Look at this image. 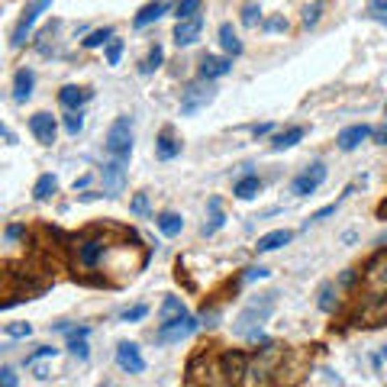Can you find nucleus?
<instances>
[{"instance_id": "obj_31", "label": "nucleus", "mask_w": 387, "mask_h": 387, "mask_svg": "<svg viewBox=\"0 0 387 387\" xmlns=\"http://www.w3.org/2000/svg\"><path fill=\"white\" fill-rule=\"evenodd\" d=\"M161 59H165V52H161V45H152V52L145 55V61H143V75H152L155 68L161 65Z\"/></svg>"}, {"instance_id": "obj_53", "label": "nucleus", "mask_w": 387, "mask_h": 387, "mask_svg": "<svg viewBox=\"0 0 387 387\" xmlns=\"http://www.w3.org/2000/svg\"><path fill=\"white\" fill-rule=\"evenodd\" d=\"M378 213H381V217H384V219H387V200H384V203H381V210H378Z\"/></svg>"}, {"instance_id": "obj_26", "label": "nucleus", "mask_w": 387, "mask_h": 387, "mask_svg": "<svg viewBox=\"0 0 387 387\" xmlns=\"http://www.w3.org/2000/svg\"><path fill=\"white\" fill-rule=\"evenodd\" d=\"M219 45H223L229 55H242V43H239V36H236V29H233V23L219 26Z\"/></svg>"}, {"instance_id": "obj_55", "label": "nucleus", "mask_w": 387, "mask_h": 387, "mask_svg": "<svg viewBox=\"0 0 387 387\" xmlns=\"http://www.w3.org/2000/svg\"><path fill=\"white\" fill-rule=\"evenodd\" d=\"M381 358H384V362H387V349H384V352H381Z\"/></svg>"}, {"instance_id": "obj_19", "label": "nucleus", "mask_w": 387, "mask_h": 387, "mask_svg": "<svg viewBox=\"0 0 387 387\" xmlns=\"http://www.w3.org/2000/svg\"><path fill=\"white\" fill-rule=\"evenodd\" d=\"M165 13H168V3H165V0H155V3H145V7L139 10V13H136L133 26H136V29H145V26H149V23H155V20H161Z\"/></svg>"}, {"instance_id": "obj_48", "label": "nucleus", "mask_w": 387, "mask_h": 387, "mask_svg": "<svg viewBox=\"0 0 387 387\" xmlns=\"http://www.w3.org/2000/svg\"><path fill=\"white\" fill-rule=\"evenodd\" d=\"M23 233H26L23 226H10V229H7V239H10V242H17V239L23 236Z\"/></svg>"}, {"instance_id": "obj_8", "label": "nucleus", "mask_w": 387, "mask_h": 387, "mask_svg": "<svg viewBox=\"0 0 387 387\" xmlns=\"http://www.w3.org/2000/svg\"><path fill=\"white\" fill-rule=\"evenodd\" d=\"M326 181V165L323 161H313L307 171H300V175L291 181V194L294 197H310V194L320 191V184Z\"/></svg>"}, {"instance_id": "obj_39", "label": "nucleus", "mask_w": 387, "mask_h": 387, "mask_svg": "<svg viewBox=\"0 0 387 387\" xmlns=\"http://www.w3.org/2000/svg\"><path fill=\"white\" fill-rule=\"evenodd\" d=\"M49 355H59V349L55 345H39L29 358H26V365H33V362H39V358H49Z\"/></svg>"}, {"instance_id": "obj_46", "label": "nucleus", "mask_w": 387, "mask_h": 387, "mask_svg": "<svg viewBox=\"0 0 387 387\" xmlns=\"http://www.w3.org/2000/svg\"><path fill=\"white\" fill-rule=\"evenodd\" d=\"M371 136H374V143H378V145H387V123H384V126H378Z\"/></svg>"}, {"instance_id": "obj_36", "label": "nucleus", "mask_w": 387, "mask_h": 387, "mask_svg": "<svg viewBox=\"0 0 387 387\" xmlns=\"http://www.w3.org/2000/svg\"><path fill=\"white\" fill-rule=\"evenodd\" d=\"M129 210H133L136 217H149V194H136L133 203H129Z\"/></svg>"}, {"instance_id": "obj_20", "label": "nucleus", "mask_w": 387, "mask_h": 387, "mask_svg": "<svg viewBox=\"0 0 387 387\" xmlns=\"http://www.w3.org/2000/svg\"><path fill=\"white\" fill-rule=\"evenodd\" d=\"M59 101L65 110H81L87 101H91V91H85V87H75V85H68L59 91Z\"/></svg>"}, {"instance_id": "obj_6", "label": "nucleus", "mask_w": 387, "mask_h": 387, "mask_svg": "<svg viewBox=\"0 0 387 387\" xmlns=\"http://www.w3.org/2000/svg\"><path fill=\"white\" fill-rule=\"evenodd\" d=\"M362 281L374 294H387V249H381V252H374L368 258V265L362 271Z\"/></svg>"}, {"instance_id": "obj_27", "label": "nucleus", "mask_w": 387, "mask_h": 387, "mask_svg": "<svg viewBox=\"0 0 387 387\" xmlns=\"http://www.w3.org/2000/svg\"><path fill=\"white\" fill-rule=\"evenodd\" d=\"M159 316H161V323H171V320H181V316H187V310H184V303H181V297H165V303H161Z\"/></svg>"}, {"instance_id": "obj_17", "label": "nucleus", "mask_w": 387, "mask_h": 387, "mask_svg": "<svg viewBox=\"0 0 387 387\" xmlns=\"http://www.w3.org/2000/svg\"><path fill=\"white\" fill-rule=\"evenodd\" d=\"M33 87H36V75L33 68H20L17 78H13V101H29L33 97Z\"/></svg>"}, {"instance_id": "obj_30", "label": "nucleus", "mask_w": 387, "mask_h": 387, "mask_svg": "<svg viewBox=\"0 0 387 387\" xmlns=\"http://www.w3.org/2000/svg\"><path fill=\"white\" fill-rule=\"evenodd\" d=\"M65 129H68V136H78V133H81V129H85V113H81V110H68Z\"/></svg>"}, {"instance_id": "obj_12", "label": "nucleus", "mask_w": 387, "mask_h": 387, "mask_svg": "<svg viewBox=\"0 0 387 387\" xmlns=\"http://www.w3.org/2000/svg\"><path fill=\"white\" fill-rule=\"evenodd\" d=\"M203 33V17L197 13V17H187V20H177L175 26V43L177 45H194L197 39H200Z\"/></svg>"}, {"instance_id": "obj_2", "label": "nucleus", "mask_w": 387, "mask_h": 387, "mask_svg": "<svg viewBox=\"0 0 387 387\" xmlns=\"http://www.w3.org/2000/svg\"><path fill=\"white\" fill-rule=\"evenodd\" d=\"M352 323H355V326H365V329L384 326V323H387V294H374V291H368L365 300L358 303Z\"/></svg>"}, {"instance_id": "obj_16", "label": "nucleus", "mask_w": 387, "mask_h": 387, "mask_svg": "<svg viewBox=\"0 0 387 387\" xmlns=\"http://www.w3.org/2000/svg\"><path fill=\"white\" fill-rule=\"evenodd\" d=\"M374 133V129L371 126H365V123H358V126H349V129H342V133H339V149L342 152H352V149H358V145L365 143V139H368V136Z\"/></svg>"}, {"instance_id": "obj_34", "label": "nucleus", "mask_w": 387, "mask_h": 387, "mask_svg": "<svg viewBox=\"0 0 387 387\" xmlns=\"http://www.w3.org/2000/svg\"><path fill=\"white\" fill-rule=\"evenodd\" d=\"M68 349H71V355H75V358H81V362H87V355H91V349H87V342L81 336H71Z\"/></svg>"}, {"instance_id": "obj_45", "label": "nucleus", "mask_w": 387, "mask_h": 387, "mask_svg": "<svg viewBox=\"0 0 387 387\" xmlns=\"http://www.w3.org/2000/svg\"><path fill=\"white\" fill-rule=\"evenodd\" d=\"M33 374H36V381H43V384L52 378V374H49V368H45V365H36V362H33Z\"/></svg>"}, {"instance_id": "obj_13", "label": "nucleus", "mask_w": 387, "mask_h": 387, "mask_svg": "<svg viewBox=\"0 0 387 387\" xmlns=\"http://www.w3.org/2000/svg\"><path fill=\"white\" fill-rule=\"evenodd\" d=\"M29 133L43 145H52L55 143V117H52V113H33V117H29Z\"/></svg>"}, {"instance_id": "obj_11", "label": "nucleus", "mask_w": 387, "mask_h": 387, "mask_svg": "<svg viewBox=\"0 0 387 387\" xmlns=\"http://www.w3.org/2000/svg\"><path fill=\"white\" fill-rule=\"evenodd\" d=\"M117 365H119V371H126V374H143L145 358H143V352H139V345L136 342H119L117 345Z\"/></svg>"}, {"instance_id": "obj_35", "label": "nucleus", "mask_w": 387, "mask_h": 387, "mask_svg": "<svg viewBox=\"0 0 387 387\" xmlns=\"http://www.w3.org/2000/svg\"><path fill=\"white\" fill-rule=\"evenodd\" d=\"M123 59V39H110L107 43V65H119Z\"/></svg>"}, {"instance_id": "obj_5", "label": "nucleus", "mask_w": 387, "mask_h": 387, "mask_svg": "<svg viewBox=\"0 0 387 387\" xmlns=\"http://www.w3.org/2000/svg\"><path fill=\"white\" fill-rule=\"evenodd\" d=\"M107 239L97 233V236H87L75 245V261L81 268H101L103 261H107Z\"/></svg>"}, {"instance_id": "obj_37", "label": "nucleus", "mask_w": 387, "mask_h": 387, "mask_svg": "<svg viewBox=\"0 0 387 387\" xmlns=\"http://www.w3.org/2000/svg\"><path fill=\"white\" fill-rule=\"evenodd\" d=\"M258 20H261V7H258V3H245V7H242V23L245 26H255Z\"/></svg>"}, {"instance_id": "obj_1", "label": "nucleus", "mask_w": 387, "mask_h": 387, "mask_svg": "<svg viewBox=\"0 0 387 387\" xmlns=\"http://www.w3.org/2000/svg\"><path fill=\"white\" fill-rule=\"evenodd\" d=\"M271 310H275V294H265L261 300H252L236 316V323H233V333H236V336L252 339V342H258V339H261V323L271 316Z\"/></svg>"}, {"instance_id": "obj_29", "label": "nucleus", "mask_w": 387, "mask_h": 387, "mask_svg": "<svg viewBox=\"0 0 387 387\" xmlns=\"http://www.w3.org/2000/svg\"><path fill=\"white\" fill-rule=\"evenodd\" d=\"M110 39H113V29H110V26H103V29H94V33L85 39V49H101V45H107Z\"/></svg>"}, {"instance_id": "obj_38", "label": "nucleus", "mask_w": 387, "mask_h": 387, "mask_svg": "<svg viewBox=\"0 0 387 387\" xmlns=\"http://www.w3.org/2000/svg\"><path fill=\"white\" fill-rule=\"evenodd\" d=\"M320 13H323V3L307 7V10H303V26H307V29H310V26H316V23H320Z\"/></svg>"}, {"instance_id": "obj_25", "label": "nucleus", "mask_w": 387, "mask_h": 387, "mask_svg": "<svg viewBox=\"0 0 387 387\" xmlns=\"http://www.w3.org/2000/svg\"><path fill=\"white\" fill-rule=\"evenodd\" d=\"M159 229L165 233V236H181V229H184V219H181V213H171V210H165V213H159Z\"/></svg>"}, {"instance_id": "obj_40", "label": "nucleus", "mask_w": 387, "mask_h": 387, "mask_svg": "<svg viewBox=\"0 0 387 387\" xmlns=\"http://www.w3.org/2000/svg\"><path fill=\"white\" fill-rule=\"evenodd\" d=\"M333 307H336V303H333V284H323L320 287V310H333Z\"/></svg>"}, {"instance_id": "obj_51", "label": "nucleus", "mask_w": 387, "mask_h": 387, "mask_svg": "<svg viewBox=\"0 0 387 387\" xmlns=\"http://www.w3.org/2000/svg\"><path fill=\"white\" fill-rule=\"evenodd\" d=\"M352 281H355V275H352V271H345L342 278H339V284H342V287H349V284H352Z\"/></svg>"}, {"instance_id": "obj_54", "label": "nucleus", "mask_w": 387, "mask_h": 387, "mask_svg": "<svg viewBox=\"0 0 387 387\" xmlns=\"http://www.w3.org/2000/svg\"><path fill=\"white\" fill-rule=\"evenodd\" d=\"M374 20H381V23L387 26V13H378V17H374Z\"/></svg>"}, {"instance_id": "obj_52", "label": "nucleus", "mask_w": 387, "mask_h": 387, "mask_svg": "<svg viewBox=\"0 0 387 387\" xmlns=\"http://www.w3.org/2000/svg\"><path fill=\"white\" fill-rule=\"evenodd\" d=\"M3 139H7V143H10V145L17 143V136H13V129H10V126H3Z\"/></svg>"}, {"instance_id": "obj_14", "label": "nucleus", "mask_w": 387, "mask_h": 387, "mask_svg": "<svg viewBox=\"0 0 387 387\" xmlns=\"http://www.w3.org/2000/svg\"><path fill=\"white\" fill-rule=\"evenodd\" d=\"M219 374H226V381H242V374H249V358L242 352H226L223 365H219Z\"/></svg>"}, {"instance_id": "obj_4", "label": "nucleus", "mask_w": 387, "mask_h": 387, "mask_svg": "<svg viewBox=\"0 0 387 387\" xmlns=\"http://www.w3.org/2000/svg\"><path fill=\"white\" fill-rule=\"evenodd\" d=\"M107 152L113 159L129 161V155H133V119L129 117H119L117 123L107 129Z\"/></svg>"}, {"instance_id": "obj_47", "label": "nucleus", "mask_w": 387, "mask_h": 387, "mask_svg": "<svg viewBox=\"0 0 387 387\" xmlns=\"http://www.w3.org/2000/svg\"><path fill=\"white\" fill-rule=\"evenodd\" d=\"M217 320H219L217 310H203V323H207V326H217Z\"/></svg>"}, {"instance_id": "obj_32", "label": "nucleus", "mask_w": 387, "mask_h": 387, "mask_svg": "<svg viewBox=\"0 0 387 387\" xmlns=\"http://www.w3.org/2000/svg\"><path fill=\"white\" fill-rule=\"evenodd\" d=\"M200 13V0H177V20H187V17H197Z\"/></svg>"}, {"instance_id": "obj_10", "label": "nucleus", "mask_w": 387, "mask_h": 387, "mask_svg": "<svg viewBox=\"0 0 387 387\" xmlns=\"http://www.w3.org/2000/svg\"><path fill=\"white\" fill-rule=\"evenodd\" d=\"M101 177H103V194H107V197H119V194L126 191V161L123 159L107 161Z\"/></svg>"}, {"instance_id": "obj_18", "label": "nucleus", "mask_w": 387, "mask_h": 387, "mask_svg": "<svg viewBox=\"0 0 387 387\" xmlns=\"http://www.w3.org/2000/svg\"><path fill=\"white\" fill-rule=\"evenodd\" d=\"M155 155H159L161 161H171L181 155V143L175 139V133L171 129H161V136L155 139Z\"/></svg>"}, {"instance_id": "obj_41", "label": "nucleus", "mask_w": 387, "mask_h": 387, "mask_svg": "<svg viewBox=\"0 0 387 387\" xmlns=\"http://www.w3.org/2000/svg\"><path fill=\"white\" fill-rule=\"evenodd\" d=\"M265 33H287V20H284V17L265 20Z\"/></svg>"}, {"instance_id": "obj_49", "label": "nucleus", "mask_w": 387, "mask_h": 387, "mask_svg": "<svg viewBox=\"0 0 387 387\" xmlns=\"http://www.w3.org/2000/svg\"><path fill=\"white\" fill-rule=\"evenodd\" d=\"M323 381H326V384H342V378L333 374V371H323Z\"/></svg>"}, {"instance_id": "obj_23", "label": "nucleus", "mask_w": 387, "mask_h": 387, "mask_svg": "<svg viewBox=\"0 0 387 387\" xmlns=\"http://www.w3.org/2000/svg\"><path fill=\"white\" fill-rule=\"evenodd\" d=\"M303 133H307V129H303V126H291V129H287V133L275 136V139H271V152H284V149H294V145H297V143H300V139H303Z\"/></svg>"}, {"instance_id": "obj_42", "label": "nucleus", "mask_w": 387, "mask_h": 387, "mask_svg": "<svg viewBox=\"0 0 387 387\" xmlns=\"http://www.w3.org/2000/svg\"><path fill=\"white\" fill-rule=\"evenodd\" d=\"M145 313H149V307H145V303H139V307H133V310L123 313V320H126V323H139Z\"/></svg>"}, {"instance_id": "obj_3", "label": "nucleus", "mask_w": 387, "mask_h": 387, "mask_svg": "<svg viewBox=\"0 0 387 387\" xmlns=\"http://www.w3.org/2000/svg\"><path fill=\"white\" fill-rule=\"evenodd\" d=\"M213 101H217V87H213L207 78H203V81H194V85H187L184 94H181V117H194V113L210 107Z\"/></svg>"}, {"instance_id": "obj_24", "label": "nucleus", "mask_w": 387, "mask_h": 387, "mask_svg": "<svg viewBox=\"0 0 387 387\" xmlns=\"http://www.w3.org/2000/svg\"><path fill=\"white\" fill-rule=\"evenodd\" d=\"M55 191H59V177H55V175H43L39 181H36V187H33V197L39 203H45V200H52V197H55Z\"/></svg>"}, {"instance_id": "obj_44", "label": "nucleus", "mask_w": 387, "mask_h": 387, "mask_svg": "<svg viewBox=\"0 0 387 387\" xmlns=\"http://www.w3.org/2000/svg\"><path fill=\"white\" fill-rule=\"evenodd\" d=\"M261 278H268V268H261V265L245 271V281H261Z\"/></svg>"}, {"instance_id": "obj_33", "label": "nucleus", "mask_w": 387, "mask_h": 387, "mask_svg": "<svg viewBox=\"0 0 387 387\" xmlns=\"http://www.w3.org/2000/svg\"><path fill=\"white\" fill-rule=\"evenodd\" d=\"M10 339H26V336H33V326L29 323H7V329H3Z\"/></svg>"}, {"instance_id": "obj_22", "label": "nucleus", "mask_w": 387, "mask_h": 387, "mask_svg": "<svg viewBox=\"0 0 387 387\" xmlns=\"http://www.w3.org/2000/svg\"><path fill=\"white\" fill-rule=\"evenodd\" d=\"M258 191H261V181H258L255 175H249V171H245V175L239 177L236 184H233V194H236L239 200H252Z\"/></svg>"}, {"instance_id": "obj_28", "label": "nucleus", "mask_w": 387, "mask_h": 387, "mask_svg": "<svg viewBox=\"0 0 387 387\" xmlns=\"http://www.w3.org/2000/svg\"><path fill=\"white\" fill-rule=\"evenodd\" d=\"M207 207H210V223H203V236H213V233L226 223V217L219 213V200H217V197H210V203H207Z\"/></svg>"}, {"instance_id": "obj_9", "label": "nucleus", "mask_w": 387, "mask_h": 387, "mask_svg": "<svg viewBox=\"0 0 387 387\" xmlns=\"http://www.w3.org/2000/svg\"><path fill=\"white\" fill-rule=\"evenodd\" d=\"M49 7H52V0H33V3L26 7V13L20 17L17 29H13V39H10V43H13V49H20V45L26 43V36H29V29L36 26V20L43 17V13H45Z\"/></svg>"}, {"instance_id": "obj_21", "label": "nucleus", "mask_w": 387, "mask_h": 387, "mask_svg": "<svg viewBox=\"0 0 387 387\" xmlns=\"http://www.w3.org/2000/svg\"><path fill=\"white\" fill-rule=\"evenodd\" d=\"M291 239H294V233H291V229H275V233H265V236L258 239V245H255V249H258V252H275V249L287 245Z\"/></svg>"}, {"instance_id": "obj_15", "label": "nucleus", "mask_w": 387, "mask_h": 387, "mask_svg": "<svg viewBox=\"0 0 387 387\" xmlns=\"http://www.w3.org/2000/svg\"><path fill=\"white\" fill-rule=\"evenodd\" d=\"M233 71V59H219V55H203L200 61V78L207 81H217V78L229 75Z\"/></svg>"}, {"instance_id": "obj_7", "label": "nucleus", "mask_w": 387, "mask_h": 387, "mask_svg": "<svg viewBox=\"0 0 387 387\" xmlns=\"http://www.w3.org/2000/svg\"><path fill=\"white\" fill-rule=\"evenodd\" d=\"M200 323L194 316H181V320H171V323H161L159 333H155V342L159 345H175V342H184L191 333H197Z\"/></svg>"}, {"instance_id": "obj_50", "label": "nucleus", "mask_w": 387, "mask_h": 387, "mask_svg": "<svg viewBox=\"0 0 387 387\" xmlns=\"http://www.w3.org/2000/svg\"><path fill=\"white\" fill-rule=\"evenodd\" d=\"M252 133H255V136H268V133H271V123H261V126H255Z\"/></svg>"}, {"instance_id": "obj_43", "label": "nucleus", "mask_w": 387, "mask_h": 387, "mask_svg": "<svg viewBox=\"0 0 387 387\" xmlns=\"http://www.w3.org/2000/svg\"><path fill=\"white\" fill-rule=\"evenodd\" d=\"M0 381H3L7 387H17L20 384V381H17V371L10 368V365H3V368H0Z\"/></svg>"}]
</instances>
